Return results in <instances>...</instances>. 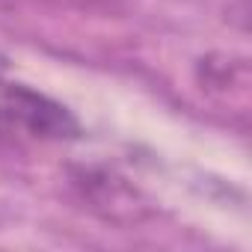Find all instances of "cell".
Returning a JSON list of instances; mask_svg holds the SVG:
<instances>
[{
    "instance_id": "obj_1",
    "label": "cell",
    "mask_w": 252,
    "mask_h": 252,
    "mask_svg": "<svg viewBox=\"0 0 252 252\" xmlns=\"http://www.w3.org/2000/svg\"><path fill=\"white\" fill-rule=\"evenodd\" d=\"M0 128L6 134L15 131L33 140H71L80 134L77 119L63 104L24 86L6 89L3 104H0Z\"/></svg>"
},
{
    "instance_id": "obj_2",
    "label": "cell",
    "mask_w": 252,
    "mask_h": 252,
    "mask_svg": "<svg viewBox=\"0 0 252 252\" xmlns=\"http://www.w3.org/2000/svg\"><path fill=\"white\" fill-rule=\"evenodd\" d=\"M199 83L211 95H222L228 101H246L249 92V65L243 57L214 54L199 63Z\"/></svg>"
},
{
    "instance_id": "obj_3",
    "label": "cell",
    "mask_w": 252,
    "mask_h": 252,
    "mask_svg": "<svg viewBox=\"0 0 252 252\" xmlns=\"http://www.w3.org/2000/svg\"><path fill=\"white\" fill-rule=\"evenodd\" d=\"M42 3L71 9V12H83V15H122V12H128L137 0H42Z\"/></svg>"
}]
</instances>
